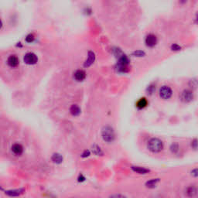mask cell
<instances>
[{"instance_id": "cell-1", "label": "cell", "mask_w": 198, "mask_h": 198, "mask_svg": "<svg viewBox=\"0 0 198 198\" xmlns=\"http://www.w3.org/2000/svg\"><path fill=\"white\" fill-rule=\"evenodd\" d=\"M148 149L152 153H157L163 149V143L157 138H153L148 142Z\"/></svg>"}, {"instance_id": "cell-2", "label": "cell", "mask_w": 198, "mask_h": 198, "mask_svg": "<svg viewBox=\"0 0 198 198\" xmlns=\"http://www.w3.org/2000/svg\"><path fill=\"white\" fill-rule=\"evenodd\" d=\"M102 139L104 141L107 142V143H111L114 141L115 139V132L113 129L110 126H105L101 132Z\"/></svg>"}, {"instance_id": "cell-12", "label": "cell", "mask_w": 198, "mask_h": 198, "mask_svg": "<svg viewBox=\"0 0 198 198\" xmlns=\"http://www.w3.org/2000/svg\"><path fill=\"white\" fill-rule=\"evenodd\" d=\"M148 105V101L146 98H141L135 103V106L138 109H143Z\"/></svg>"}, {"instance_id": "cell-9", "label": "cell", "mask_w": 198, "mask_h": 198, "mask_svg": "<svg viewBox=\"0 0 198 198\" xmlns=\"http://www.w3.org/2000/svg\"><path fill=\"white\" fill-rule=\"evenodd\" d=\"M25 190L23 188L21 189H16V190H9V191H5V194L9 197H19L21 194L24 193Z\"/></svg>"}, {"instance_id": "cell-20", "label": "cell", "mask_w": 198, "mask_h": 198, "mask_svg": "<svg viewBox=\"0 0 198 198\" xmlns=\"http://www.w3.org/2000/svg\"><path fill=\"white\" fill-rule=\"evenodd\" d=\"M146 91H147L148 94H149V95H152V94H153V92H154L155 91H156V86L153 85V84H151V85L148 86L147 90H146Z\"/></svg>"}, {"instance_id": "cell-16", "label": "cell", "mask_w": 198, "mask_h": 198, "mask_svg": "<svg viewBox=\"0 0 198 198\" xmlns=\"http://www.w3.org/2000/svg\"><path fill=\"white\" fill-rule=\"evenodd\" d=\"M186 194L190 197H194V196L197 195V189L196 186H191L187 189L186 191Z\"/></svg>"}, {"instance_id": "cell-22", "label": "cell", "mask_w": 198, "mask_h": 198, "mask_svg": "<svg viewBox=\"0 0 198 198\" xmlns=\"http://www.w3.org/2000/svg\"><path fill=\"white\" fill-rule=\"evenodd\" d=\"M191 146L194 148V150H196L197 148V139H194L192 142H191Z\"/></svg>"}, {"instance_id": "cell-14", "label": "cell", "mask_w": 198, "mask_h": 198, "mask_svg": "<svg viewBox=\"0 0 198 198\" xmlns=\"http://www.w3.org/2000/svg\"><path fill=\"white\" fill-rule=\"evenodd\" d=\"M51 159L54 163L60 164L63 162V156L60 153H54L53 156H51Z\"/></svg>"}, {"instance_id": "cell-24", "label": "cell", "mask_w": 198, "mask_h": 198, "mask_svg": "<svg viewBox=\"0 0 198 198\" xmlns=\"http://www.w3.org/2000/svg\"><path fill=\"white\" fill-rule=\"evenodd\" d=\"M191 175L194 176V177H197V168H195L194 170H193L192 171H191Z\"/></svg>"}, {"instance_id": "cell-23", "label": "cell", "mask_w": 198, "mask_h": 198, "mask_svg": "<svg viewBox=\"0 0 198 198\" xmlns=\"http://www.w3.org/2000/svg\"><path fill=\"white\" fill-rule=\"evenodd\" d=\"M180 49H181V47H180L179 45H177V44H173V45L171 46L172 50L177 51V50H180Z\"/></svg>"}, {"instance_id": "cell-3", "label": "cell", "mask_w": 198, "mask_h": 198, "mask_svg": "<svg viewBox=\"0 0 198 198\" xmlns=\"http://www.w3.org/2000/svg\"><path fill=\"white\" fill-rule=\"evenodd\" d=\"M159 97L163 100H168L172 97L173 95V91L169 86L163 85L160 87L159 92Z\"/></svg>"}, {"instance_id": "cell-10", "label": "cell", "mask_w": 198, "mask_h": 198, "mask_svg": "<svg viewBox=\"0 0 198 198\" xmlns=\"http://www.w3.org/2000/svg\"><path fill=\"white\" fill-rule=\"evenodd\" d=\"M74 78L77 81H83L86 78V72L84 70H77L74 73Z\"/></svg>"}, {"instance_id": "cell-13", "label": "cell", "mask_w": 198, "mask_h": 198, "mask_svg": "<svg viewBox=\"0 0 198 198\" xmlns=\"http://www.w3.org/2000/svg\"><path fill=\"white\" fill-rule=\"evenodd\" d=\"M81 108L78 105H72L70 108V112L73 116H78L81 114Z\"/></svg>"}, {"instance_id": "cell-18", "label": "cell", "mask_w": 198, "mask_h": 198, "mask_svg": "<svg viewBox=\"0 0 198 198\" xmlns=\"http://www.w3.org/2000/svg\"><path fill=\"white\" fill-rule=\"evenodd\" d=\"M25 40H26V42L29 43V44H30V43H33V41L35 40V36L33 34V33H30V34H28L26 36Z\"/></svg>"}, {"instance_id": "cell-26", "label": "cell", "mask_w": 198, "mask_h": 198, "mask_svg": "<svg viewBox=\"0 0 198 198\" xmlns=\"http://www.w3.org/2000/svg\"><path fill=\"white\" fill-rule=\"evenodd\" d=\"M3 27V23H2V20L0 19V30H2Z\"/></svg>"}, {"instance_id": "cell-21", "label": "cell", "mask_w": 198, "mask_h": 198, "mask_svg": "<svg viewBox=\"0 0 198 198\" xmlns=\"http://www.w3.org/2000/svg\"><path fill=\"white\" fill-rule=\"evenodd\" d=\"M132 54H133V56H135V57H143V56L145 55V53L142 50H137L135 51Z\"/></svg>"}, {"instance_id": "cell-6", "label": "cell", "mask_w": 198, "mask_h": 198, "mask_svg": "<svg viewBox=\"0 0 198 198\" xmlns=\"http://www.w3.org/2000/svg\"><path fill=\"white\" fill-rule=\"evenodd\" d=\"M7 64L8 66L10 67L11 68H16L20 64V60L18 57L15 54H11L7 58Z\"/></svg>"}, {"instance_id": "cell-25", "label": "cell", "mask_w": 198, "mask_h": 198, "mask_svg": "<svg viewBox=\"0 0 198 198\" xmlns=\"http://www.w3.org/2000/svg\"><path fill=\"white\" fill-rule=\"evenodd\" d=\"M89 154H90V153H89V151H85L82 154V157H86V156H89Z\"/></svg>"}, {"instance_id": "cell-19", "label": "cell", "mask_w": 198, "mask_h": 198, "mask_svg": "<svg viewBox=\"0 0 198 198\" xmlns=\"http://www.w3.org/2000/svg\"><path fill=\"white\" fill-rule=\"evenodd\" d=\"M170 149H171V151L173 153H176L179 150V145L177 143H173L171 145V146H170Z\"/></svg>"}, {"instance_id": "cell-4", "label": "cell", "mask_w": 198, "mask_h": 198, "mask_svg": "<svg viewBox=\"0 0 198 198\" xmlns=\"http://www.w3.org/2000/svg\"><path fill=\"white\" fill-rule=\"evenodd\" d=\"M23 61L27 65H34L38 62V57L34 53H27L23 57Z\"/></svg>"}, {"instance_id": "cell-5", "label": "cell", "mask_w": 198, "mask_h": 198, "mask_svg": "<svg viewBox=\"0 0 198 198\" xmlns=\"http://www.w3.org/2000/svg\"><path fill=\"white\" fill-rule=\"evenodd\" d=\"M194 99V94L190 90H184L180 94V100L184 103H188L193 101Z\"/></svg>"}, {"instance_id": "cell-8", "label": "cell", "mask_w": 198, "mask_h": 198, "mask_svg": "<svg viewBox=\"0 0 198 198\" xmlns=\"http://www.w3.org/2000/svg\"><path fill=\"white\" fill-rule=\"evenodd\" d=\"M11 150L15 156H21L24 151V148L20 143H15L11 147Z\"/></svg>"}, {"instance_id": "cell-15", "label": "cell", "mask_w": 198, "mask_h": 198, "mask_svg": "<svg viewBox=\"0 0 198 198\" xmlns=\"http://www.w3.org/2000/svg\"><path fill=\"white\" fill-rule=\"evenodd\" d=\"M132 170H133L134 172L137 173L139 174H146L149 172V170L148 169L144 168V167H132Z\"/></svg>"}, {"instance_id": "cell-11", "label": "cell", "mask_w": 198, "mask_h": 198, "mask_svg": "<svg viewBox=\"0 0 198 198\" xmlns=\"http://www.w3.org/2000/svg\"><path fill=\"white\" fill-rule=\"evenodd\" d=\"M95 60V54H94L92 51H89L88 54H87V60H85V62H84V67H85V68H88V67H90L91 65L94 63Z\"/></svg>"}, {"instance_id": "cell-7", "label": "cell", "mask_w": 198, "mask_h": 198, "mask_svg": "<svg viewBox=\"0 0 198 198\" xmlns=\"http://www.w3.org/2000/svg\"><path fill=\"white\" fill-rule=\"evenodd\" d=\"M157 37H156V35L153 34V33H149V34L147 35L146 37V40H145L146 45L148 47H154L157 44Z\"/></svg>"}, {"instance_id": "cell-17", "label": "cell", "mask_w": 198, "mask_h": 198, "mask_svg": "<svg viewBox=\"0 0 198 198\" xmlns=\"http://www.w3.org/2000/svg\"><path fill=\"white\" fill-rule=\"evenodd\" d=\"M159 182V179H153V180L147 181L146 183V186L148 188H153L156 186L157 183Z\"/></svg>"}]
</instances>
